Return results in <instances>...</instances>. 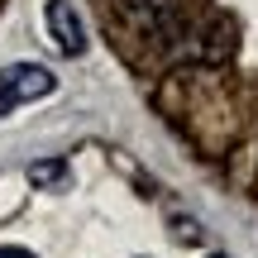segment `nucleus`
<instances>
[{"label": "nucleus", "mask_w": 258, "mask_h": 258, "mask_svg": "<svg viewBox=\"0 0 258 258\" xmlns=\"http://www.w3.org/2000/svg\"><path fill=\"white\" fill-rule=\"evenodd\" d=\"M57 77L48 67H34V62H10L0 72V115H10L15 105L24 101H38V96H53Z\"/></svg>", "instance_id": "nucleus-1"}, {"label": "nucleus", "mask_w": 258, "mask_h": 258, "mask_svg": "<svg viewBox=\"0 0 258 258\" xmlns=\"http://www.w3.org/2000/svg\"><path fill=\"white\" fill-rule=\"evenodd\" d=\"M48 34H53V43L62 48L67 57H77V53L86 48L82 19L72 15V5H67V0H48Z\"/></svg>", "instance_id": "nucleus-2"}, {"label": "nucleus", "mask_w": 258, "mask_h": 258, "mask_svg": "<svg viewBox=\"0 0 258 258\" xmlns=\"http://www.w3.org/2000/svg\"><path fill=\"white\" fill-rule=\"evenodd\" d=\"M62 177H67V163H62V158H48V163H34V167H29V182H34V186H57Z\"/></svg>", "instance_id": "nucleus-3"}, {"label": "nucleus", "mask_w": 258, "mask_h": 258, "mask_svg": "<svg viewBox=\"0 0 258 258\" xmlns=\"http://www.w3.org/2000/svg\"><path fill=\"white\" fill-rule=\"evenodd\" d=\"M0 258H34L29 249H0Z\"/></svg>", "instance_id": "nucleus-4"}, {"label": "nucleus", "mask_w": 258, "mask_h": 258, "mask_svg": "<svg viewBox=\"0 0 258 258\" xmlns=\"http://www.w3.org/2000/svg\"><path fill=\"white\" fill-rule=\"evenodd\" d=\"M215 258H225V253H215Z\"/></svg>", "instance_id": "nucleus-5"}]
</instances>
